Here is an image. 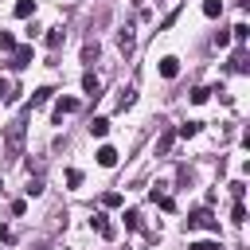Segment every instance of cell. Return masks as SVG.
<instances>
[{"instance_id":"cell-1","label":"cell","mask_w":250,"mask_h":250,"mask_svg":"<svg viewBox=\"0 0 250 250\" xmlns=\"http://www.w3.org/2000/svg\"><path fill=\"white\" fill-rule=\"evenodd\" d=\"M31 109L23 105V117H27ZM23 117L16 121V125H8V156H20V148H23Z\"/></svg>"},{"instance_id":"cell-2","label":"cell","mask_w":250,"mask_h":250,"mask_svg":"<svg viewBox=\"0 0 250 250\" xmlns=\"http://www.w3.org/2000/svg\"><path fill=\"white\" fill-rule=\"evenodd\" d=\"M188 227H195V230H215L219 234V219L207 211V207H199V211H191V219H188Z\"/></svg>"},{"instance_id":"cell-3","label":"cell","mask_w":250,"mask_h":250,"mask_svg":"<svg viewBox=\"0 0 250 250\" xmlns=\"http://www.w3.org/2000/svg\"><path fill=\"white\" fill-rule=\"evenodd\" d=\"M35 62V51L31 47H12V70H23Z\"/></svg>"},{"instance_id":"cell-4","label":"cell","mask_w":250,"mask_h":250,"mask_svg":"<svg viewBox=\"0 0 250 250\" xmlns=\"http://www.w3.org/2000/svg\"><path fill=\"white\" fill-rule=\"evenodd\" d=\"M74 109H78V98H59L55 102V125H62V117L74 113Z\"/></svg>"},{"instance_id":"cell-5","label":"cell","mask_w":250,"mask_h":250,"mask_svg":"<svg viewBox=\"0 0 250 250\" xmlns=\"http://www.w3.org/2000/svg\"><path fill=\"white\" fill-rule=\"evenodd\" d=\"M90 227H94V230H98V234H102V238H113V234H117V230H113V223H109V219H105V215H102V211H98V215H94V219H90Z\"/></svg>"},{"instance_id":"cell-6","label":"cell","mask_w":250,"mask_h":250,"mask_svg":"<svg viewBox=\"0 0 250 250\" xmlns=\"http://www.w3.org/2000/svg\"><path fill=\"white\" fill-rule=\"evenodd\" d=\"M176 74H180V59L176 55H164L160 59V78H176Z\"/></svg>"},{"instance_id":"cell-7","label":"cell","mask_w":250,"mask_h":250,"mask_svg":"<svg viewBox=\"0 0 250 250\" xmlns=\"http://www.w3.org/2000/svg\"><path fill=\"white\" fill-rule=\"evenodd\" d=\"M98 164H102V168H113V164H117V148H113V145H102V148H98Z\"/></svg>"},{"instance_id":"cell-8","label":"cell","mask_w":250,"mask_h":250,"mask_svg":"<svg viewBox=\"0 0 250 250\" xmlns=\"http://www.w3.org/2000/svg\"><path fill=\"white\" fill-rule=\"evenodd\" d=\"M82 90H86L90 98H98V94H102V78H98V74H82Z\"/></svg>"},{"instance_id":"cell-9","label":"cell","mask_w":250,"mask_h":250,"mask_svg":"<svg viewBox=\"0 0 250 250\" xmlns=\"http://www.w3.org/2000/svg\"><path fill=\"white\" fill-rule=\"evenodd\" d=\"M51 94H55V90H51V86H39V90H35V94H31V102H27V109H39V105H43V102H47V98H51Z\"/></svg>"},{"instance_id":"cell-10","label":"cell","mask_w":250,"mask_h":250,"mask_svg":"<svg viewBox=\"0 0 250 250\" xmlns=\"http://www.w3.org/2000/svg\"><path fill=\"white\" fill-rule=\"evenodd\" d=\"M105 133H109V117H94V121H90V137H98V141H102Z\"/></svg>"},{"instance_id":"cell-11","label":"cell","mask_w":250,"mask_h":250,"mask_svg":"<svg viewBox=\"0 0 250 250\" xmlns=\"http://www.w3.org/2000/svg\"><path fill=\"white\" fill-rule=\"evenodd\" d=\"M230 66H234L238 74H246V70H250V62H246V51H242V47H238V51L230 55Z\"/></svg>"},{"instance_id":"cell-12","label":"cell","mask_w":250,"mask_h":250,"mask_svg":"<svg viewBox=\"0 0 250 250\" xmlns=\"http://www.w3.org/2000/svg\"><path fill=\"white\" fill-rule=\"evenodd\" d=\"M20 20H27V16H35V0H16V8H12Z\"/></svg>"},{"instance_id":"cell-13","label":"cell","mask_w":250,"mask_h":250,"mask_svg":"<svg viewBox=\"0 0 250 250\" xmlns=\"http://www.w3.org/2000/svg\"><path fill=\"white\" fill-rule=\"evenodd\" d=\"M203 16H207V20L223 16V0H203Z\"/></svg>"},{"instance_id":"cell-14","label":"cell","mask_w":250,"mask_h":250,"mask_svg":"<svg viewBox=\"0 0 250 250\" xmlns=\"http://www.w3.org/2000/svg\"><path fill=\"white\" fill-rule=\"evenodd\" d=\"M148 199H152V203H160L164 211H172V195H164V191H156V188H152V191H148Z\"/></svg>"},{"instance_id":"cell-15","label":"cell","mask_w":250,"mask_h":250,"mask_svg":"<svg viewBox=\"0 0 250 250\" xmlns=\"http://www.w3.org/2000/svg\"><path fill=\"white\" fill-rule=\"evenodd\" d=\"M117 43H121V51H133V27H121Z\"/></svg>"},{"instance_id":"cell-16","label":"cell","mask_w":250,"mask_h":250,"mask_svg":"<svg viewBox=\"0 0 250 250\" xmlns=\"http://www.w3.org/2000/svg\"><path fill=\"white\" fill-rule=\"evenodd\" d=\"M199 133V121H184L180 129H176V137H195Z\"/></svg>"},{"instance_id":"cell-17","label":"cell","mask_w":250,"mask_h":250,"mask_svg":"<svg viewBox=\"0 0 250 250\" xmlns=\"http://www.w3.org/2000/svg\"><path fill=\"white\" fill-rule=\"evenodd\" d=\"M172 141H176V133H172V129H168V133H164V137H160V141H156V152H160V156H164V152H168V148H172Z\"/></svg>"},{"instance_id":"cell-18","label":"cell","mask_w":250,"mask_h":250,"mask_svg":"<svg viewBox=\"0 0 250 250\" xmlns=\"http://www.w3.org/2000/svg\"><path fill=\"white\" fill-rule=\"evenodd\" d=\"M125 227H129V230H141V215H137V211H125Z\"/></svg>"},{"instance_id":"cell-19","label":"cell","mask_w":250,"mask_h":250,"mask_svg":"<svg viewBox=\"0 0 250 250\" xmlns=\"http://www.w3.org/2000/svg\"><path fill=\"white\" fill-rule=\"evenodd\" d=\"M16 47V35L12 31H0V51H12Z\"/></svg>"},{"instance_id":"cell-20","label":"cell","mask_w":250,"mask_h":250,"mask_svg":"<svg viewBox=\"0 0 250 250\" xmlns=\"http://www.w3.org/2000/svg\"><path fill=\"white\" fill-rule=\"evenodd\" d=\"M230 31H234V39H238V43H246V35H250V27H246V23H234Z\"/></svg>"},{"instance_id":"cell-21","label":"cell","mask_w":250,"mask_h":250,"mask_svg":"<svg viewBox=\"0 0 250 250\" xmlns=\"http://www.w3.org/2000/svg\"><path fill=\"white\" fill-rule=\"evenodd\" d=\"M59 43H62V31L51 27V31H47V47H59Z\"/></svg>"},{"instance_id":"cell-22","label":"cell","mask_w":250,"mask_h":250,"mask_svg":"<svg viewBox=\"0 0 250 250\" xmlns=\"http://www.w3.org/2000/svg\"><path fill=\"white\" fill-rule=\"evenodd\" d=\"M66 184L78 188V184H82V172H78V168H66Z\"/></svg>"},{"instance_id":"cell-23","label":"cell","mask_w":250,"mask_h":250,"mask_svg":"<svg viewBox=\"0 0 250 250\" xmlns=\"http://www.w3.org/2000/svg\"><path fill=\"white\" fill-rule=\"evenodd\" d=\"M39 191H43V180L31 176V180H27V195H39Z\"/></svg>"},{"instance_id":"cell-24","label":"cell","mask_w":250,"mask_h":250,"mask_svg":"<svg viewBox=\"0 0 250 250\" xmlns=\"http://www.w3.org/2000/svg\"><path fill=\"white\" fill-rule=\"evenodd\" d=\"M230 219H234V223H246V207H242V199L234 203V211H230Z\"/></svg>"},{"instance_id":"cell-25","label":"cell","mask_w":250,"mask_h":250,"mask_svg":"<svg viewBox=\"0 0 250 250\" xmlns=\"http://www.w3.org/2000/svg\"><path fill=\"white\" fill-rule=\"evenodd\" d=\"M82 59H86V62H94V59H98V43H86V51H82Z\"/></svg>"},{"instance_id":"cell-26","label":"cell","mask_w":250,"mask_h":250,"mask_svg":"<svg viewBox=\"0 0 250 250\" xmlns=\"http://www.w3.org/2000/svg\"><path fill=\"white\" fill-rule=\"evenodd\" d=\"M102 203H105V207H117V203H121V195H117V191H105V195H102Z\"/></svg>"},{"instance_id":"cell-27","label":"cell","mask_w":250,"mask_h":250,"mask_svg":"<svg viewBox=\"0 0 250 250\" xmlns=\"http://www.w3.org/2000/svg\"><path fill=\"white\" fill-rule=\"evenodd\" d=\"M117 105L125 109V105H133V90H121V98H117Z\"/></svg>"},{"instance_id":"cell-28","label":"cell","mask_w":250,"mask_h":250,"mask_svg":"<svg viewBox=\"0 0 250 250\" xmlns=\"http://www.w3.org/2000/svg\"><path fill=\"white\" fill-rule=\"evenodd\" d=\"M191 250H219V242H191Z\"/></svg>"}]
</instances>
